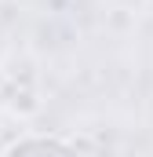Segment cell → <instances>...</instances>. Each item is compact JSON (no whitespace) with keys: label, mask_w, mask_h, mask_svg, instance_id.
<instances>
[{"label":"cell","mask_w":153,"mask_h":157,"mask_svg":"<svg viewBox=\"0 0 153 157\" xmlns=\"http://www.w3.org/2000/svg\"><path fill=\"white\" fill-rule=\"evenodd\" d=\"M7 157H73V150H66L62 143H47V139H26Z\"/></svg>","instance_id":"6da1fadb"},{"label":"cell","mask_w":153,"mask_h":157,"mask_svg":"<svg viewBox=\"0 0 153 157\" xmlns=\"http://www.w3.org/2000/svg\"><path fill=\"white\" fill-rule=\"evenodd\" d=\"M7 106H11L15 113H33L40 102H37V95H33L29 88H11V99H7Z\"/></svg>","instance_id":"7a4b0ae2"}]
</instances>
